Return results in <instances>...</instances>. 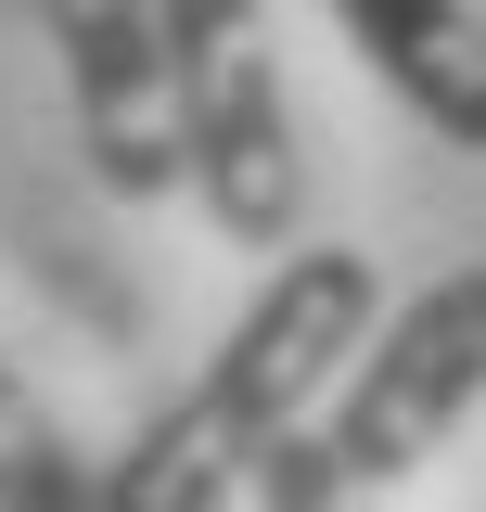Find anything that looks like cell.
<instances>
[{"instance_id":"cell-1","label":"cell","mask_w":486,"mask_h":512,"mask_svg":"<svg viewBox=\"0 0 486 512\" xmlns=\"http://www.w3.org/2000/svg\"><path fill=\"white\" fill-rule=\"evenodd\" d=\"M371 320H384V269L359 244H282L243 320L192 359V384L103 461V512H243L256 461L295 423H320Z\"/></svg>"},{"instance_id":"cell-2","label":"cell","mask_w":486,"mask_h":512,"mask_svg":"<svg viewBox=\"0 0 486 512\" xmlns=\"http://www.w3.org/2000/svg\"><path fill=\"white\" fill-rule=\"evenodd\" d=\"M167 103H180V180L205 231L243 256H282L307 205V154L282 52H269V0H167Z\"/></svg>"},{"instance_id":"cell-3","label":"cell","mask_w":486,"mask_h":512,"mask_svg":"<svg viewBox=\"0 0 486 512\" xmlns=\"http://www.w3.org/2000/svg\"><path fill=\"white\" fill-rule=\"evenodd\" d=\"M486 410V269H435L359 333V359L320 397V436L359 487H410L435 448Z\"/></svg>"},{"instance_id":"cell-4","label":"cell","mask_w":486,"mask_h":512,"mask_svg":"<svg viewBox=\"0 0 486 512\" xmlns=\"http://www.w3.org/2000/svg\"><path fill=\"white\" fill-rule=\"evenodd\" d=\"M77 103V154L116 205H167L180 180V103H167V0H39Z\"/></svg>"},{"instance_id":"cell-5","label":"cell","mask_w":486,"mask_h":512,"mask_svg":"<svg viewBox=\"0 0 486 512\" xmlns=\"http://www.w3.org/2000/svg\"><path fill=\"white\" fill-rule=\"evenodd\" d=\"M320 13L346 26V52H359L448 154H486V13L474 0H320Z\"/></svg>"},{"instance_id":"cell-6","label":"cell","mask_w":486,"mask_h":512,"mask_svg":"<svg viewBox=\"0 0 486 512\" xmlns=\"http://www.w3.org/2000/svg\"><path fill=\"white\" fill-rule=\"evenodd\" d=\"M0 512H103V461L64 436V410L0 359Z\"/></svg>"},{"instance_id":"cell-7","label":"cell","mask_w":486,"mask_h":512,"mask_svg":"<svg viewBox=\"0 0 486 512\" xmlns=\"http://www.w3.org/2000/svg\"><path fill=\"white\" fill-rule=\"evenodd\" d=\"M256 512H384V487H359L346 448L320 436V423H295V436L256 461Z\"/></svg>"}]
</instances>
